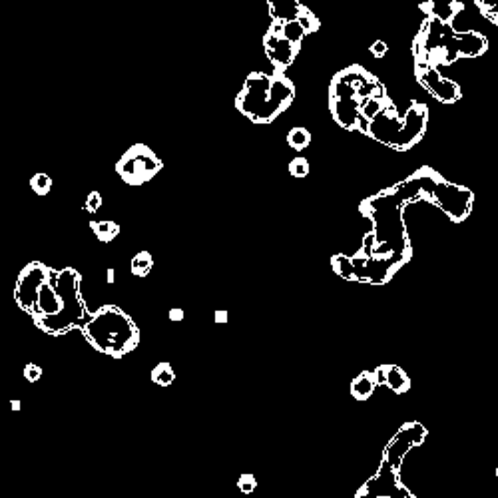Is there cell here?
I'll return each mask as SVG.
<instances>
[{
    "label": "cell",
    "instance_id": "7c38bea8",
    "mask_svg": "<svg viewBox=\"0 0 498 498\" xmlns=\"http://www.w3.org/2000/svg\"><path fill=\"white\" fill-rule=\"evenodd\" d=\"M428 437L427 427L423 423H405L403 427L395 433V437L389 440V445L385 447L383 453V462L389 465L399 472V468L403 467L405 458L411 453V448L421 447Z\"/></svg>",
    "mask_w": 498,
    "mask_h": 498
},
{
    "label": "cell",
    "instance_id": "836d02e7",
    "mask_svg": "<svg viewBox=\"0 0 498 498\" xmlns=\"http://www.w3.org/2000/svg\"><path fill=\"white\" fill-rule=\"evenodd\" d=\"M11 408L14 411V413H18L22 408V403H21V399H14V401H11Z\"/></svg>",
    "mask_w": 498,
    "mask_h": 498
},
{
    "label": "cell",
    "instance_id": "cb8c5ba5",
    "mask_svg": "<svg viewBox=\"0 0 498 498\" xmlns=\"http://www.w3.org/2000/svg\"><path fill=\"white\" fill-rule=\"evenodd\" d=\"M331 269H333V274L339 275L341 279H349V281H351V275H353V269H351V255H333V257H331Z\"/></svg>",
    "mask_w": 498,
    "mask_h": 498
},
{
    "label": "cell",
    "instance_id": "e575fe53",
    "mask_svg": "<svg viewBox=\"0 0 498 498\" xmlns=\"http://www.w3.org/2000/svg\"><path fill=\"white\" fill-rule=\"evenodd\" d=\"M114 281H116V269H114V267H110V269H108V283L112 285Z\"/></svg>",
    "mask_w": 498,
    "mask_h": 498
},
{
    "label": "cell",
    "instance_id": "5bb4252c",
    "mask_svg": "<svg viewBox=\"0 0 498 498\" xmlns=\"http://www.w3.org/2000/svg\"><path fill=\"white\" fill-rule=\"evenodd\" d=\"M48 274H50L48 265L40 264V261H31L16 277L14 293H12L14 301L24 313H28L31 317L36 315V295H38L42 281L48 277Z\"/></svg>",
    "mask_w": 498,
    "mask_h": 498
},
{
    "label": "cell",
    "instance_id": "8fae6325",
    "mask_svg": "<svg viewBox=\"0 0 498 498\" xmlns=\"http://www.w3.org/2000/svg\"><path fill=\"white\" fill-rule=\"evenodd\" d=\"M403 265L407 264H403L396 257H365V255L355 254L351 255V269H353L351 281L385 285L399 274Z\"/></svg>",
    "mask_w": 498,
    "mask_h": 498
},
{
    "label": "cell",
    "instance_id": "30bf717a",
    "mask_svg": "<svg viewBox=\"0 0 498 498\" xmlns=\"http://www.w3.org/2000/svg\"><path fill=\"white\" fill-rule=\"evenodd\" d=\"M162 160L146 144H134L116 163V173L130 185H142L156 178L162 170Z\"/></svg>",
    "mask_w": 498,
    "mask_h": 498
},
{
    "label": "cell",
    "instance_id": "f546056e",
    "mask_svg": "<svg viewBox=\"0 0 498 498\" xmlns=\"http://www.w3.org/2000/svg\"><path fill=\"white\" fill-rule=\"evenodd\" d=\"M42 377V367L36 365V363H28V365L24 367V379L28 381V383H36V381H40Z\"/></svg>",
    "mask_w": 498,
    "mask_h": 498
},
{
    "label": "cell",
    "instance_id": "6da1fadb",
    "mask_svg": "<svg viewBox=\"0 0 498 498\" xmlns=\"http://www.w3.org/2000/svg\"><path fill=\"white\" fill-rule=\"evenodd\" d=\"M407 202L396 188H386L375 195L367 197L359 205V212L371 220L373 229V254L371 257H396L408 264L413 257V247L405 225Z\"/></svg>",
    "mask_w": 498,
    "mask_h": 498
},
{
    "label": "cell",
    "instance_id": "e0dca14e",
    "mask_svg": "<svg viewBox=\"0 0 498 498\" xmlns=\"http://www.w3.org/2000/svg\"><path fill=\"white\" fill-rule=\"evenodd\" d=\"M307 6L299 4L297 0H269L267 2V12L269 18L275 24H285V22H297L305 12Z\"/></svg>",
    "mask_w": 498,
    "mask_h": 498
},
{
    "label": "cell",
    "instance_id": "d4e9b609",
    "mask_svg": "<svg viewBox=\"0 0 498 498\" xmlns=\"http://www.w3.org/2000/svg\"><path fill=\"white\" fill-rule=\"evenodd\" d=\"M28 183H31L32 192L36 193V195H40V197L48 195L52 190V178L48 175V173H44V172L34 173Z\"/></svg>",
    "mask_w": 498,
    "mask_h": 498
},
{
    "label": "cell",
    "instance_id": "7402d4cb",
    "mask_svg": "<svg viewBox=\"0 0 498 498\" xmlns=\"http://www.w3.org/2000/svg\"><path fill=\"white\" fill-rule=\"evenodd\" d=\"M130 269H132V275H136V277H148L153 269L152 254L150 251H140V254L134 255Z\"/></svg>",
    "mask_w": 498,
    "mask_h": 498
},
{
    "label": "cell",
    "instance_id": "9c48e42d",
    "mask_svg": "<svg viewBox=\"0 0 498 498\" xmlns=\"http://www.w3.org/2000/svg\"><path fill=\"white\" fill-rule=\"evenodd\" d=\"M305 31L299 26V22H285L275 24L271 22L264 36V50L269 62L274 64L275 72L287 70L295 58L299 56L301 42L305 38Z\"/></svg>",
    "mask_w": 498,
    "mask_h": 498
},
{
    "label": "cell",
    "instance_id": "3957f363",
    "mask_svg": "<svg viewBox=\"0 0 498 498\" xmlns=\"http://www.w3.org/2000/svg\"><path fill=\"white\" fill-rule=\"evenodd\" d=\"M396 192L405 197L407 204L413 202H428L437 205L450 222L460 224L465 222L475 204V193L460 183H453L445 180L433 168H418L407 180L395 185Z\"/></svg>",
    "mask_w": 498,
    "mask_h": 498
},
{
    "label": "cell",
    "instance_id": "4dcf8cb0",
    "mask_svg": "<svg viewBox=\"0 0 498 498\" xmlns=\"http://www.w3.org/2000/svg\"><path fill=\"white\" fill-rule=\"evenodd\" d=\"M369 52L375 56V58H383V56H386V52H389V46H386L385 40H377L371 44V48H369Z\"/></svg>",
    "mask_w": 498,
    "mask_h": 498
},
{
    "label": "cell",
    "instance_id": "8992f818",
    "mask_svg": "<svg viewBox=\"0 0 498 498\" xmlns=\"http://www.w3.org/2000/svg\"><path fill=\"white\" fill-rule=\"evenodd\" d=\"M428 126V108L425 104L413 102L403 116L393 102H386L375 118L369 122L367 136L396 152L415 148Z\"/></svg>",
    "mask_w": 498,
    "mask_h": 498
},
{
    "label": "cell",
    "instance_id": "4fadbf2b",
    "mask_svg": "<svg viewBox=\"0 0 498 498\" xmlns=\"http://www.w3.org/2000/svg\"><path fill=\"white\" fill-rule=\"evenodd\" d=\"M355 498H417L415 492L405 487L399 472L381 460L379 470L357 490Z\"/></svg>",
    "mask_w": 498,
    "mask_h": 498
},
{
    "label": "cell",
    "instance_id": "ffe728a7",
    "mask_svg": "<svg viewBox=\"0 0 498 498\" xmlns=\"http://www.w3.org/2000/svg\"><path fill=\"white\" fill-rule=\"evenodd\" d=\"M90 229L92 234L96 235L102 244H110V242H114L120 235V225L116 224V222H110V220H102V222L92 220Z\"/></svg>",
    "mask_w": 498,
    "mask_h": 498
},
{
    "label": "cell",
    "instance_id": "4316f807",
    "mask_svg": "<svg viewBox=\"0 0 498 498\" xmlns=\"http://www.w3.org/2000/svg\"><path fill=\"white\" fill-rule=\"evenodd\" d=\"M237 487H239V490H242L244 494H251L255 490V487H257V480H255V477L251 472H244L242 477L237 478Z\"/></svg>",
    "mask_w": 498,
    "mask_h": 498
},
{
    "label": "cell",
    "instance_id": "603a6c76",
    "mask_svg": "<svg viewBox=\"0 0 498 498\" xmlns=\"http://www.w3.org/2000/svg\"><path fill=\"white\" fill-rule=\"evenodd\" d=\"M152 381L156 383V385L160 386H170L175 381V373H173V369L170 363H158V365L152 369Z\"/></svg>",
    "mask_w": 498,
    "mask_h": 498
},
{
    "label": "cell",
    "instance_id": "277c9868",
    "mask_svg": "<svg viewBox=\"0 0 498 498\" xmlns=\"http://www.w3.org/2000/svg\"><path fill=\"white\" fill-rule=\"evenodd\" d=\"M383 98H389L385 84L359 64L337 72L331 78L329 110L333 120L347 132H355L361 110L367 102Z\"/></svg>",
    "mask_w": 498,
    "mask_h": 498
},
{
    "label": "cell",
    "instance_id": "d6986e66",
    "mask_svg": "<svg viewBox=\"0 0 498 498\" xmlns=\"http://www.w3.org/2000/svg\"><path fill=\"white\" fill-rule=\"evenodd\" d=\"M375 389L377 383L373 371H363L361 375H357L355 379L351 381V386H349L351 395H353V399H357V401H367V399H371V395L375 393Z\"/></svg>",
    "mask_w": 498,
    "mask_h": 498
},
{
    "label": "cell",
    "instance_id": "484cf974",
    "mask_svg": "<svg viewBox=\"0 0 498 498\" xmlns=\"http://www.w3.org/2000/svg\"><path fill=\"white\" fill-rule=\"evenodd\" d=\"M289 173L293 175V178H305L307 173H309V162H307L305 158H293L291 162H289Z\"/></svg>",
    "mask_w": 498,
    "mask_h": 498
},
{
    "label": "cell",
    "instance_id": "9a60e30c",
    "mask_svg": "<svg viewBox=\"0 0 498 498\" xmlns=\"http://www.w3.org/2000/svg\"><path fill=\"white\" fill-rule=\"evenodd\" d=\"M415 78L440 104H457L462 98V90L457 82L445 78L438 68L428 64H415Z\"/></svg>",
    "mask_w": 498,
    "mask_h": 498
},
{
    "label": "cell",
    "instance_id": "52a82bcc",
    "mask_svg": "<svg viewBox=\"0 0 498 498\" xmlns=\"http://www.w3.org/2000/svg\"><path fill=\"white\" fill-rule=\"evenodd\" d=\"M86 341L102 355L122 359L140 345V329L116 305L100 307L82 327Z\"/></svg>",
    "mask_w": 498,
    "mask_h": 498
},
{
    "label": "cell",
    "instance_id": "7a4b0ae2",
    "mask_svg": "<svg viewBox=\"0 0 498 498\" xmlns=\"http://www.w3.org/2000/svg\"><path fill=\"white\" fill-rule=\"evenodd\" d=\"M488 50L485 34L475 31L458 32L453 22L440 21L428 14L413 40L415 64H428L433 68L450 66L458 58H478Z\"/></svg>",
    "mask_w": 498,
    "mask_h": 498
},
{
    "label": "cell",
    "instance_id": "5b68a950",
    "mask_svg": "<svg viewBox=\"0 0 498 498\" xmlns=\"http://www.w3.org/2000/svg\"><path fill=\"white\" fill-rule=\"evenodd\" d=\"M295 84L281 72H251L235 96V108L254 124H271L293 104Z\"/></svg>",
    "mask_w": 498,
    "mask_h": 498
},
{
    "label": "cell",
    "instance_id": "44dd1931",
    "mask_svg": "<svg viewBox=\"0 0 498 498\" xmlns=\"http://www.w3.org/2000/svg\"><path fill=\"white\" fill-rule=\"evenodd\" d=\"M287 144H289V148H293L295 152H303L311 144V132L303 126H295L287 132Z\"/></svg>",
    "mask_w": 498,
    "mask_h": 498
},
{
    "label": "cell",
    "instance_id": "1f68e13d",
    "mask_svg": "<svg viewBox=\"0 0 498 498\" xmlns=\"http://www.w3.org/2000/svg\"><path fill=\"white\" fill-rule=\"evenodd\" d=\"M215 323H227V311H215Z\"/></svg>",
    "mask_w": 498,
    "mask_h": 498
},
{
    "label": "cell",
    "instance_id": "83f0119b",
    "mask_svg": "<svg viewBox=\"0 0 498 498\" xmlns=\"http://www.w3.org/2000/svg\"><path fill=\"white\" fill-rule=\"evenodd\" d=\"M102 193L100 192H92L90 195H88V200H86V204H84V212H88V214H96L98 210H100V205H102Z\"/></svg>",
    "mask_w": 498,
    "mask_h": 498
},
{
    "label": "cell",
    "instance_id": "f1b7e54d",
    "mask_svg": "<svg viewBox=\"0 0 498 498\" xmlns=\"http://www.w3.org/2000/svg\"><path fill=\"white\" fill-rule=\"evenodd\" d=\"M477 6L482 12V16L488 18L492 24H498V14H497V6L494 4H488L485 0H477Z\"/></svg>",
    "mask_w": 498,
    "mask_h": 498
},
{
    "label": "cell",
    "instance_id": "2e32d148",
    "mask_svg": "<svg viewBox=\"0 0 498 498\" xmlns=\"http://www.w3.org/2000/svg\"><path fill=\"white\" fill-rule=\"evenodd\" d=\"M375 375L377 386L385 385L389 386L396 395H405L407 391H411V377L396 365H379L373 371Z\"/></svg>",
    "mask_w": 498,
    "mask_h": 498
},
{
    "label": "cell",
    "instance_id": "ac0fdd59",
    "mask_svg": "<svg viewBox=\"0 0 498 498\" xmlns=\"http://www.w3.org/2000/svg\"><path fill=\"white\" fill-rule=\"evenodd\" d=\"M60 311V299L56 295V289H54V283H52V267L48 277L42 281L40 289H38V295H36V317H52L56 315Z\"/></svg>",
    "mask_w": 498,
    "mask_h": 498
},
{
    "label": "cell",
    "instance_id": "d6a6232c",
    "mask_svg": "<svg viewBox=\"0 0 498 498\" xmlns=\"http://www.w3.org/2000/svg\"><path fill=\"white\" fill-rule=\"evenodd\" d=\"M170 319H172V321H183L182 309H172V311H170Z\"/></svg>",
    "mask_w": 498,
    "mask_h": 498
},
{
    "label": "cell",
    "instance_id": "ba28073f",
    "mask_svg": "<svg viewBox=\"0 0 498 498\" xmlns=\"http://www.w3.org/2000/svg\"><path fill=\"white\" fill-rule=\"evenodd\" d=\"M52 283L56 289V295L60 299V311L52 317H36L32 319L34 325L48 335H64L76 327H84V323L90 319L86 311V303L82 299L80 283L82 277L74 267L64 269H52Z\"/></svg>",
    "mask_w": 498,
    "mask_h": 498
}]
</instances>
